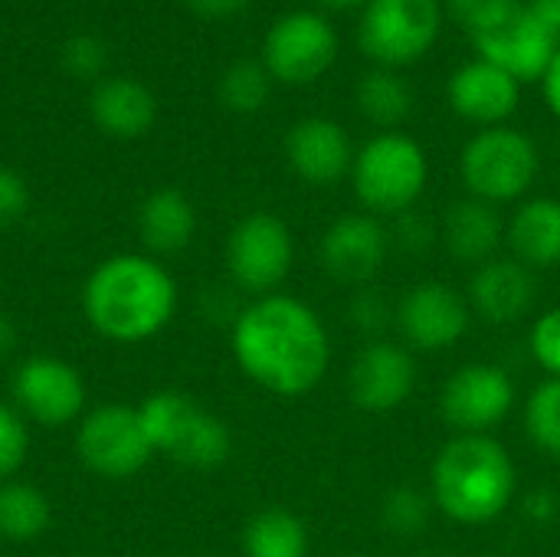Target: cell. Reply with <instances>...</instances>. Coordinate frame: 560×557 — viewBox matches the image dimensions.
I'll use <instances>...</instances> for the list:
<instances>
[{
    "label": "cell",
    "instance_id": "cell-27",
    "mask_svg": "<svg viewBox=\"0 0 560 557\" xmlns=\"http://www.w3.org/2000/svg\"><path fill=\"white\" fill-rule=\"evenodd\" d=\"M433 499L430 492L417 489V486H394L384 499H381V525L387 529V535L394 538H420L430 522H433Z\"/></svg>",
    "mask_w": 560,
    "mask_h": 557
},
{
    "label": "cell",
    "instance_id": "cell-7",
    "mask_svg": "<svg viewBox=\"0 0 560 557\" xmlns=\"http://www.w3.org/2000/svg\"><path fill=\"white\" fill-rule=\"evenodd\" d=\"M443 26L440 0H368L358 23V43L381 69L423 59Z\"/></svg>",
    "mask_w": 560,
    "mask_h": 557
},
{
    "label": "cell",
    "instance_id": "cell-10",
    "mask_svg": "<svg viewBox=\"0 0 560 557\" xmlns=\"http://www.w3.org/2000/svg\"><path fill=\"white\" fill-rule=\"evenodd\" d=\"M515 407V381L502 364L472 361L446 378L440 417L453 437H492Z\"/></svg>",
    "mask_w": 560,
    "mask_h": 557
},
{
    "label": "cell",
    "instance_id": "cell-18",
    "mask_svg": "<svg viewBox=\"0 0 560 557\" xmlns=\"http://www.w3.org/2000/svg\"><path fill=\"white\" fill-rule=\"evenodd\" d=\"M446 98L459 118L479 128H495V125H505L518 112L522 82L476 56L450 76Z\"/></svg>",
    "mask_w": 560,
    "mask_h": 557
},
{
    "label": "cell",
    "instance_id": "cell-26",
    "mask_svg": "<svg viewBox=\"0 0 560 557\" xmlns=\"http://www.w3.org/2000/svg\"><path fill=\"white\" fill-rule=\"evenodd\" d=\"M52 509L49 499L20 479L0 483V538L7 542H36L49 529Z\"/></svg>",
    "mask_w": 560,
    "mask_h": 557
},
{
    "label": "cell",
    "instance_id": "cell-28",
    "mask_svg": "<svg viewBox=\"0 0 560 557\" xmlns=\"http://www.w3.org/2000/svg\"><path fill=\"white\" fill-rule=\"evenodd\" d=\"M269 85H272V76L266 72L262 59H236L220 76L217 92H220V102L230 112L253 115L269 102Z\"/></svg>",
    "mask_w": 560,
    "mask_h": 557
},
{
    "label": "cell",
    "instance_id": "cell-17",
    "mask_svg": "<svg viewBox=\"0 0 560 557\" xmlns=\"http://www.w3.org/2000/svg\"><path fill=\"white\" fill-rule=\"evenodd\" d=\"M466 299H469L472 318H482L499 328L518 325L538 305V272L518 263L512 253L495 256L472 269Z\"/></svg>",
    "mask_w": 560,
    "mask_h": 557
},
{
    "label": "cell",
    "instance_id": "cell-41",
    "mask_svg": "<svg viewBox=\"0 0 560 557\" xmlns=\"http://www.w3.org/2000/svg\"><path fill=\"white\" fill-rule=\"evenodd\" d=\"M532 7L538 10V16L555 30V36L560 39V0H532Z\"/></svg>",
    "mask_w": 560,
    "mask_h": 557
},
{
    "label": "cell",
    "instance_id": "cell-9",
    "mask_svg": "<svg viewBox=\"0 0 560 557\" xmlns=\"http://www.w3.org/2000/svg\"><path fill=\"white\" fill-rule=\"evenodd\" d=\"M469 39L479 59L499 66L518 82H535V79L541 82L545 69L551 66L560 46L555 30L525 0H518L495 20L469 33Z\"/></svg>",
    "mask_w": 560,
    "mask_h": 557
},
{
    "label": "cell",
    "instance_id": "cell-31",
    "mask_svg": "<svg viewBox=\"0 0 560 557\" xmlns=\"http://www.w3.org/2000/svg\"><path fill=\"white\" fill-rule=\"evenodd\" d=\"M528 348H532L535 364L548 378H560V309H548L532 322Z\"/></svg>",
    "mask_w": 560,
    "mask_h": 557
},
{
    "label": "cell",
    "instance_id": "cell-37",
    "mask_svg": "<svg viewBox=\"0 0 560 557\" xmlns=\"http://www.w3.org/2000/svg\"><path fill=\"white\" fill-rule=\"evenodd\" d=\"M522 515H525L532 525H551V522H558L560 496L555 489H532V492L522 499Z\"/></svg>",
    "mask_w": 560,
    "mask_h": 557
},
{
    "label": "cell",
    "instance_id": "cell-25",
    "mask_svg": "<svg viewBox=\"0 0 560 557\" xmlns=\"http://www.w3.org/2000/svg\"><path fill=\"white\" fill-rule=\"evenodd\" d=\"M358 108L381 131H397L413 112V89L394 69H371L358 82Z\"/></svg>",
    "mask_w": 560,
    "mask_h": 557
},
{
    "label": "cell",
    "instance_id": "cell-8",
    "mask_svg": "<svg viewBox=\"0 0 560 557\" xmlns=\"http://www.w3.org/2000/svg\"><path fill=\"white\" fill-rule=\"evenodd\" d=\"M295 263V240L282 217L269 210L246 213L226 240V272L253 299L279 292Z\"/></svg>",
    "mask_w": 560,
    "mask_h": 557
},
{
    "label": "cell",
    "instance_id": "cell-32",
    "mask_svg": "<svg viewBox=\"0 0 560 557\" xmlns=\"http://www.w3.org/2000/svg\"><path fill=\"white\" fill-rule=\"evenodd\" d=\"M105 43L92 33H75L62 43V66L79 79H95L105 69Z\"/></svg>",
    "mask_w": 560,
    "mask_h": 557
},
{
    "label": "cell",
    "instance_id": "cell-42",
    "mask_svg": "<svg viewBox=\"0 0 560 557\" xmlns=\"http://www.w3.org/2000/svg\"><path fill=\"white\" fill-rule=\"evenodd\" d=\"M318 3L328 10H354V7H364L368 0H318Z\"/></svg>",
    "mask_w": 560,
    "mask_h": 557
},
{
    "label": "cell",
    "instance_id": "cell-33",
    "mask_svg": "<svg viewBox=\"0 0 560 557\" xmlns=\"http://www.w3.org/2000/svg\"><path fill=\"white\" fill-rule=\"evenodd\" d=\"M348 318L364 332V335H381L390 322H394V309L387 305V299L374 289H361L354 292V299L348 302Z\"/></svg>",
    "mask_w": 560,
    "mask_h": 557
},
{
    "label": "cell",
    "instance_id": "cell-20",
    "mask_svg": "<svg viewBox=\"0 0 560 557\" xmlns=\"http://www.w3.org/2000/svg\"><path fill=\"white\" fill-rule=\"evenodd\" d=\"M440 243L456 263L482 266L499 256V246L505 243V220L495 204L463 197L446 207L440 220Z\"/></svg>",
    "mask_w": 560,
    "mask_h": 557
},
{
    "label": "cell",
    "instance_id": "cell-19",
    "mask_svg": "<svg viewBox=\"0 0 560 557\" xmlns=\"http://www.w3.org/2000/svg\"><path fill=\"white\" fill-rule=\"evenodd\" d=\"M285 161L305 184L331 187L351 174L354 144H351V135L338 121L322 118V115H308L289 128Z\"/></svg>",
    "mask_w": 560,
    "mask_h": 557
},
{
    "label": "cell",
    "instance_id": "cell-2",
    "mask_svg": "<svg viewBox=\"0 0 560 557\" xmlns=\"http://www.w3.org/2000/svg\"><path fill=\"white\" fill-rule=\"evenodd\" d=\"M82 312L102 338L138 345L171 325L177 312V282L154 256L118 253L89 272Z\"/></svg>",
    "mask_w": 560,
    "mask_h": 557
},
{
    "label": "cell",
    "instance_id": "cell-14",
    "mask_svg": "<svg viewBox=\"0 0 560 557\" xmlns=\"http://www.w3.org/2000/svg\"><path fill=\"white\" fill-rule=\"evenodd\" d=\"M13 407L39 427H66L82 417L85 381L82 374L52 355L26 358L10 381Z\"/></svg>",
    "mask_w": 560,
    "mask_h": 557
},
{
    "label": "cell",
    "instance_id": "cell-24",
    "mask_svg": "<svg viewBox=\"0 0 560 557\" xmlns=\"http://www.w3.org/2000/svg\"><path fill=\"white\" fill-rule=\"evenodd\" d=\"M308 529L289 509H262L243 529L246 557H308Z\"/></svg>",
    "mask_w": 560,
    "mask_h": 557
},
{
    "label": "cell",
    "instance_id": "cell-16",
    "mask_svg": "<svg viewBox=\"0 0 560 557\" xmlns=\"http://www.w3.org/2000/svg\"><path fill=\"white\" fill-rule=\"evenodd\" d=\"M390 253V233L381 217L345 213L338 217L318 243L322 269L341 286H371L384 269Z\"/></svg>",
    "mask_w": 560,
    "mask_h": 557
},
{
    "label": "cell",
    "instance_id": "cell-40",
    "mask_svg": "<svg viewBox=\"0 0 560 557\" xmlns=\"http://www.w3.org/2000/svg\"><path fill=\"white\" fill-rule=\"evenodd\" d=\"M16 341H20V328H16V322L0 309V361L10 358V355L16 351Z\"/></svg>",
    "mask_w": 560,
    "mask_h": 557
},
{
    "label": "cell",
    "instance_id": "cell-12",
    "mask_svg": "<svg viewBox=\"0 0 560 557\" xmlns=\"http://www.w3.org/2000/svg\"><path fill=\"white\" fill-rule=\"evenodd\" d=\"M338 56L335 26L315 10H292L279 16L262 43V66L285 85L315 82L331 69Z\"/></svg>",
    "mask_w": 560,
    "mask_h": 557
},
{
    "label": "cell",
    "instance_id": "cell-15",
    "mask_svg": "<svg viewBox=\"0 0 560 557\" xmlns=\"http://www.w3.org/2000/svg\"><path fill=\"white\" fill-rule=\"evenodd\" d=\"M417 391V361L407 345L371 338L351 361L348 397L364 414H390Z\"/></svg>",
    "mask_w": 560,
    "mask_h": 557
},
{
    "label": "cell",
    "instance_id": "cell-36",
    "mask_svg": "<svg viewBox=\"0 0 560 557\" xmlns=\"http://www.w3.org/2000/svg\"><path fill=\"white\" fill-rule=\"evenodd\" d=\"M518 0H446V10L459 26L476 33L479 26H486L489 20H495L499 13H505Z\"/></svg>",
    "mask_w": 560,
    "mask_h": 557
},
{
    "label": "cell",
    "instance_id": "cell-5",
    "mask_svg": "<svg viewBox=\"0 0 560 557\" xmlns=\"http://www.w3.org/2000/svg\"><path fill=\"white\" fill-rule=\"evenodd\" d=\"M430 181V161L417 138L381 131L354 151L351 184L371 217H400L417 207Z\"/></svg>",
    "mask_w": 560,
    "mask_h": 557
},
{
    "label": "cell",
    "instance_id": "cell-13",
    "mask_svg": "<svg viewBox=\"0 0 560 557\" xmlns=\"http://www.w3.org/2000/svg\"><path fill=\"white\" fill-rule=\"evenodd\" d=\"M394 325L400 328L410 351H450L459 345L472 325V309L466 292L443 279H423L404 292L394 309Z\"/></svg>",
    "mask_w": 560,
    "mask_h": 557
},
{
    "label": "cell",
    "instance_id": "cell-11",
    "mask_svg": "<svg viewBox=\"0 0 560 557\" xmlns=\"http://www.w3.org/2000/svg\"><path fill=\"white\" fill-rule=\"evenodd\" d=\"M75 453L85 469L102 479H128L154 456L151 440L141 427L138 407L102 404L79 420Z\"/></svg>",
    "mask_w": 560,
    "mask_h": 557
},
{
    "label": "cell",
    "instance_id": "cell-35",
    "mask_svg": "<svg viewBox=\"0 0 560 557\" xmlns=\"http://www.w3.org/2000/svg\"><path fill=\"white\" fill-rule=\"evenodd\" d=\"M26 207H30V187H26L23 174L0 164V230L13 227L26 213Z\"/></svg>",
    "mask_w": 560,
    "mask_h": 557
},
{
    "label": "cell",
    "instance_id": "cell-3",
    "mask_svg": "<svg viewBox=\"0 0 560 557\" xmlns=\"http://www.w3.org/2000/svg\"><path fill=\"white\" fill-rule=\"evenodd\" d=\"M518 492L512 453L495 437H453L433 460L430 499L456 525H489L509 512Z\"/></svg>",
    "mask_w": 560,
    "mask_h": 557
},
{
    "label": "cell",
    "instance_id": "cell-38",
    "mask_svg": "<svg viewBox=\"0 0 560 557\" xmlns=\"http://www.w3.org/2000/svg\"><path fill=\"white\" fill-rule=\"evenodd\" d=\"M197 16H207V20H226L233 13H240L249 0H184Z\"/></svg>",
    "mask_w": 560,
    "mask_h": 557
},
{
    "label": "cell",
    "instance_id": "cell-29",
    "mask_svg": "<svg viewBox=\"0 0 560 557\" xmlns=\"http://www.w3.org/2000/svg\"><path fill=\"white\" fill-rule=\"evenodd\" d=\"M525 433L548 460L560 463V378H545L528 394Z\"/></svg>",
    "mask_w": 560,
    "mask_h": 557
},
{
    "label": "cell",
    "instance_id": "cell-22",
    "mask_svg": "<svg viewBox=\"0 0 560 557\" xmlns=\"http://www.w3.org/2000/svg\"><path fill=\"white\" fill-rule=\"evenodd\" d=\"M89 112H92V121L105 135H112V138H138L154 125L158 102H154V92L144 82L128 79V76H112V79H102L92 89Z\"/></svg>",
    "mask_w": 560,
    "mask_h": 557
},
{
    "label": "cell",
    "instance_id": "cell-4",
    "mask_svg": "<svg viewBox=\"0 0 560 557\" xmlns=\"http://www.w3.org/2000/svg\"><path fill=\"white\" fill-rule=\"evenodd\" d=\"M151 450L197 473L220 469L233 453L230 427L180 391H158L138 407Z\"/></svg>",
    "mask_w": 560,
    "mask_h": 557
},
{
    "label": "cell",
    "instance_id": "cell-34",
    "mask_svg": "<svg viewBox=\"0 0 560 557\" xmlns=\"http://www.w3.org/2000/svg\"><path fill=\"white\" fill-rule=\"evenodd\" d=\"M397 223H394V230H387L390 233V243H397L400 250H407V253H413V256H420V253H427L433 243H440V227H433L427 217H420L417 210H407V213H400V217H394Z\"/></svg>",
    "mask_w": 560,
    "mask_h": 557
},
{
    "label": "cell",
    "instance_id": "cell-1",
    "mask_svg": "<svg viewBox=\"0 0 560 557\" xmlns=\"http://www.w3.org/2000/svg\"><path fill=\"white\" fill-rule=\"evenodd\" d=\"M230 341L240 371L276 397L315 391L331 364V338L318 312L282 292L253 299L233 318Z\"/></svg>",
    "mask_w": 560,
    "mask_h": 557
},
{
    "label": "cell",
    "instance_id": "cell-21",
    "mask_svg": "<svg viewBox=\"0 0 560 557\" xmlns=\"http://www.w3.org/2000/svg\"><path fill=\"white\" fill-rule=\"evenodd\" d=\"M505 243L518 263L528 269H555L560 266V200L558 197H532L522 200L505 223Z\"/></svg>",
    "mask_w": 560,
    "mask_h": 557
},
{
    "label": "cell",
    "instance_id": "cell-39",
    "mask_svg": "<svg viewBox=\"0 0 560 557\" xmlns=\"http://www.w3.org/2000/svg\"><path fill=\"white\" fill-rule=\"evenodd\" d=\"M541 92H545V102H548L551 115L560 118V46L558 53H555V59H551V66L541 76Z\"/></svg>",
    "mask_w": 560,
    "mask_h": 557
},
{
    "label": "cell",
    "instance_id": "cell-6",
    "mask_svg": "<svg viewBox=\"0 0 560 557\" xmlns=\"http://www.w3.org/2000/svg\"><path fill=\"white\" fill-rule=\"evenodd\" d=\"M541 171V154L538 144L509 125L495 128H479L463 148L459 158V174L469 190V197L486 200V204H512L522 200Z\"/></svg>",
    "mask_w": 560,
    "mask_h": 557
},
{
    "label": "cell",
    "instance_id": "cell-43",
    "mask_svg": "<svg viewBox=\"0 0 560 557\" xmlns=\"http://www.w3.org/2000/svg\"><path fill=\"white\" fill-rule=\"evenodd\" d=\"M430 557H446V555H430Z\"/></svg>",
    "mask_w": 560,
    "mask_h": 557
},
{
    "label": "cell",
    "instance_id": "cell-30",
    "mask_svg": "<svg viewBox=\"0 0 560 557\" xmlns=\"http://www.w3.org/2000/svg\"><path fill=\"white\" fill-rule=\"evenodd\" d=\"M26 450H30L26 417L0 401V483L20 473V466L26 463Z\"/></svg>",
    "mask_w": 560,
    "mask_h": 557
},
{
    "label": "cell",
    "instance_id": "cell-23",
    "mask_svg": "<svg viewBox=\"0 0 560 557\" xmlns=\"http://www.w3.org/2000/svg\"><path fill=\"white\" fill-rule=\"evenodd\" d=\"M197 233V210L177 187H161L144 197L138 210V236L154 256H174L190 246Z\"/></svg>",
    "mask_w": 560,
    "mask_h": 557
}]
</instances>
